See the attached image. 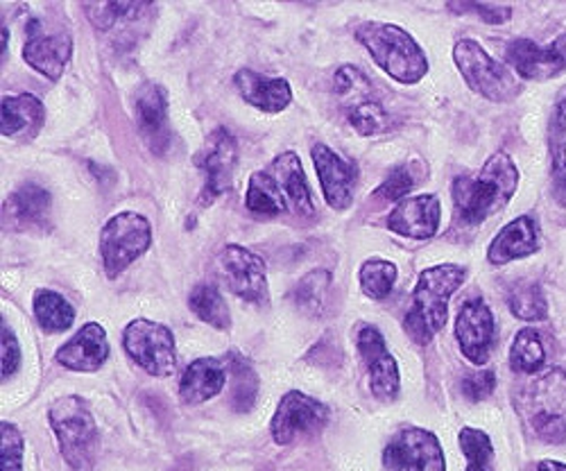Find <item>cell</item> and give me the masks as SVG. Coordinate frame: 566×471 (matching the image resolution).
Masks as SVG:
<instances>
[{
  "label": "cell",
  "instance_id": "6da1fadb",
  "mask_svg": "<svg viewBox=\"0 0 566 471\" xmlns=\"http://www.w3.org/2000/svg\"><path fill=\"white\" fill-rule=\"evenodd\" d=\"M518 186V170L505 153H494L474 177H458L451 196L455 220L462 224H483L507 207Z\"/></svg>",
  "mask_w": 566,
  "mask_h": 471
},
{
  "label": "cell",
  "instance_id": "7a4b0ae2",
  "mask_svg": "<svg viewBox=\"0 0 566 471\" xmlns=\"http://www.w3.org/2000/svg\"><path fill=\"white\" fill-rule=\"evenodd\" d=\"M467 270L453 263L423 270L412 293L403 326L417 345H429L447 324L449 300L464 284Z\"/></svg>",
  "mask_w": 566,
  "mask_h": 471
},
{
  "label": "cell",
  "instance_id": "3957f363",
  "mask_svg": "<svg viewBox=\"0 0 566 471\" xmlns=\"http://www.w3.org/2000/svg\"><path fill=\"white\" fill-rule=\"evenodd\" d=\"M358 41L365 45L371 60L392 80L401 84H417L429 73V57L410 32L395 23L365 21L356 30Z\"/></svg>",
  "mask_w": 566,
  "mask_h": 471
},
{
  "label": "cell",
  "instance_id": "277c9868",
  "mask_svg": "<svg viewBox=\"0 0 566 471\" xmlns=\"http://www.w3.org/2000/svg\"><path fill=\"white\" fill-rule=\"evenodd\" d=\"M51 427L57 436L64 460L75 471H91L101 449V433L82 397H62L49 410Z\"/></svg>",
  "mask_w": 566,
  "mask_h": 471
},
{
  "label": "cell",
  "instance_id": "5b68a950",
  "mask_svg": "<svg viewBox=\"0 0 566 471\" xmlns=\"http://www.w3.org/2000/svg\"><path fill=\"white\" fill-rule=\"evenodd\" d=\"M453 62L469 88L492 103H507L522 91V82L516 80V73L490 57L474 39H462L455 43Z\"/></svg>",
  "mask_w": 566,
  "mask_h": 471
},
{
  "label": "cell",
  "instance_id": "8992f818",
  "mask_svg": "<svg viewBox=\"0 0 566 471\" xmlns=\"http://www.w3.org/2000/svg\"><path fill=\"white\" fill-rule=\"evenodd\" d=\"M153 245V227L148 218L134 211H123L109 218L101 231V257L109 279L123 274L136 259Z\"/></svg>",
  "mask_w": 566,
  "mask_h": 471
},
{
  "label": "cell",
  "instance_id": "52a82bcc",
  "mask_svg": "<svg viewBox=\"0 0 566 471\" xmlns=\"http://www.w3.org/2000/svg\"><path fill=\"white\" fill-rule=\"evenodd\" d=\"M524 415L533 431L559 442L566 438V371L551 369L526 390Z\"/></svg>",
  "mask_w": 566,
  "mask_h": 471
},
{
  "label": "cell",
  "instance_id": "ba28073f",
  "mask_svg": "<svg viewBox=\"0 0 566 471\" xmlns=\"http://www.w3.org/2000/svg\"><path fill=\"white\" fill-rule=\"evenodd\" d=\"M123 347L129 358L153 376H170L177 367L175 336L166 324L153 320H134L123 334Z\"/></svg>",
  "mask_w": 566,
  "mask_h": 471
},
{
  "label": "cell",
  "instance_id": "9c48e42d",
  "mask_svg": "<svg viewBox=\"0 0 566 471\" xmlns=\"http://www.w3.org/2000/svg\"><path fill=\"white\" fill-rule=\"evenodd\" d=\"M28 41L23 45V60L43 77L57 82L73 55L71 32L62 23L34 17L25 25Z\"/></svg>",
  "mask_w": 566,
  "mask_h": 471
},
{
  "label": "cell",
  "instance_id": "30bf717a",
  "mask_svg": "<svg viewBox=\"0 0 566 471\" xmlns=\"http://www.w3.org/2000/svg\"><path fill=\"white\" fill-rule=\"evenodd\" d=\"M336 93L354 129L363 136L390 129V116L374 98L371 82L354 66H343L336 73Z\"/></svg>",
  "mask_w": 566,
  "mask_h": 471
},
{
  "label": "cell",
  "instance_id": "8fae6325",
  "mask_svg": "<svg viewBox=\"0 0 566 471\" xmlns=\"http://www.w3.org/2000/svg\"><path fill=\"white\" fill-rule=\"evenodd\" d=\"M390 471H447L440 440L427 429L399 431L384 451Z\"/></svg>",
  "mask_w": 566,
  "mask_h": 471
},
{
  "label": "cell",
  "instance_id": "7c38bea8",
  "mask_svg": "<svg viewBox=\"0 0 566 471\" xmlns=\"http://www.w3.org/2000/svg\"><path fill=\"white\" fill-rule=\"evenodd\" d=\"M326 421H328V408L322 401L293 390L289 395H283L272 417L270 429H272L274 442L286 447L302 436L322 431Z\"/></svg>",
  "mask_w": 566,
  "mask_h": 471
},
{
  "label": "cell",
  "instance_id": "4fadbf2b",
  "mask_svg": "<svg viewBox=\"0 0 566 471\" xmlns=\"http://www.w3.org/2000/svg\"><path fill=\"white\" fill-rule=\"evenodd\" d=\"M198 168L205 175V188H202V202L211 205L216 198L227 193L233 184L235 164H239V146L229 129L216 127L202 153L196 159Z\"/></svg>",
  "mask_w": 566,
  "mask_h": 471
},
{
  "label": "cell",
  "instance_id": "5bb4252c",
  "mask_svg": "<svg viewBox=\"0 0 566 471\" xmlns=\"http://www.w3.org/2000/svg\"><path fill=\"white\" fill-rule=\"evenodd\" d=\"M507 66L524 80H551L566 71V32L548 45L514 39L505 49Z\"/></svg>",
  "mask_w": 566,
  "mask_h": 471
},
{
  "label": "cell",
  "instance_id": "9a60e30c",
  "mask_svg": "<svg viewBox=\"0 0 566 471\" xmlns=\"http://www.w3.org/2000/svg\"><path fill=\"white\" fill-rule=\"evenodd\" d=\"M358 352L369 374L371 395L381 401H392L399 395L401 379L395 356L388 352L386 338L376 326H363L358 332Z\"/></svg>",
  "mask_w": 566,
  "mask_h": 471
},
{
  "label": "cell",
  "instance_id": "2e32d148",
  "mask_svg": "<svg viewBox=\"0 0 566 471\" xmlns=\"http://www.w3.org/2000/svg\"><path fill=\"white\" fill-rule=\"evenodd\" d=\"M220 268L229 291L245 302L263 304L268 300L265 261L241 245H227L220 254Z\"/></svg>",
  "mask_w": 566,
  "mask_h": 471
},
{
  "label": "cell",
  "instance_id": "e0dca14e",
  "mask_svg": "<svg viewBox=\"0 0 566 471\" xmlns=\"http://www.w3.org/2000/svg\"><path fill=\"white\" fill-rule=\"evenodd\" d=\"M494 315L483 300H469L455 320V338L464 358L485 365L494 345Z\"/></svg>",
  "mask_w": 566,
  "mask_h": 471
},
{
  "label": "cell",
  "instance_id": "ac0fdd59",
  "mask_svg": "<svg viewBox=\"0 0 566 471\" xmlns=\"http://www.w3.org/2000/svg\"><path fill=\"white\" fill-rule=\"evenodd\" d=\"M311 157H313V164L322 184V193L328 207L336 211H345L354 202L358 168L322 144L311 150Z\"/></svg>",
  "mask_w": 566,
  "mask_h": 471
},
{
  "label": "cell",
  "instance_id": "d6986e66",
  "mask_svg": "<svg viewBox=\"0 0 566 471\" xmlns=\"http://www.w3.org/2000/svg\"><path fill=\"white\" fill-rule=\"evenodd\" d=\"M134 114H136L138 134L144 136L148 148L157 155H164L170 146L166 88L155 82H146L136 91Z\"/></svg>",
  "mask_w": 566,
  "mask_h": 471
},
{
  "label": "cell",
  "instance_id": "ffe728a7",
  "mask_svg": "<svg viewBox=\"0 0 566 471\" xmlns=\"http://www.w3.org/2000/svg\"><path fill=\"white\" fill-rule=\"evenodd\" d=\"M442 207L438 196H415L401 200L388 216V229L415 241H429L438 233Z\"/></svg>",
  "mask_w": 566,
  "mask_h": 471
},
{
  "label": "cell",
  "instance_id": "44dd1931",
  "mask_svg": "<svg viewBox=\"0 0 566 471\" xmlns=\"http://www.w3.org/2000/svg\"><path fill=\"white\" fill-rule=\"evenodd\" d=\"M57 363L73 371H96L109 358L107 332L98 322L84 324L80 332L57 349Z\"/></svg>",
  "mask_w": 566,
  "mask_h": 471
},
{
  "label": "cell",
  "instance_id": "7402d4cb",
  "mask_svg": "<svg viewBox=\"0 0 566 471\" xmlns=\"http://www.w3.org/2000/svg\"><path fill=\"white\" fill-rule=\"evenodd\" d=\"M542 248V233L539 224L531 216H522L507 222L496 239L488 248V261L494 265H505L516 259H526L539 252Z\"/></svg>",
  "mask_w": 566,
  "mask_h": 471
},
{
  "label": "cell",
  "instance_id": "603a6c76",
  "mask_svg": "<svg viewBox=\"0 0 566 471\" xmlns=\"http://www.w3.org/2000/svg\"><path fill=\"white\" fill-rule=\"evenodd\" d=\"M233 82H235V88L241 91L245 103L268 114L283 112L293 101L291 84L283 77H265L261 73L243 69L235 73Z\"/></svg>",
  "mask_w": 566,
  "mask_h": 471
},
{
  "label": "cell",
  "instance_id": "cb8c5ba5",
  "mask_svg": "<svg viewBox=\"0 0 566 471\" xmlns=\"http://www.w3.org/2000/svg\"><path fill=\"white\" fill-rule=\"evenodd\" d=\"M227 365L218 358H198L186 367L179 381V397L188 406H198L222 393Z\"/></svg>",
  "mask_w": 566,
  "mask_h": 471
},
{
  "label": "cell",
  "instance_id": "d4e9b609",
  "mask_svg": "<svg viewBox=\"0 0 566 471\" xmlns=\"http://www.w3.org/2000/svg\"><path fill=\"white\" fill-rule=\"evenodd\" d=\"M43 121V103L32 93H17V96L3 98V107H0V132L3 136L28 140L39 134Z\"/></svg>",
  "mask_w": 566,
  "mask_h": 471
},
{
  "label": "cell",
  "instance_id": "484cf974",
  "mask_svg": "<svg viewBox=\"0 0 566 471\" xmlns=\"http://www.w3.org/2000/svg\"><path fill=\"white\" fill-rule=\"evenodd\" d=\"M51 207H53V198L45 188L36 184H23L8 198L6 213L10 216L12 224L21 229H32L49 222Z\"/></svg>",
  "mask_w": 566,
  "mask_h": 471
},
{
  "label": "cell",
  "instance_id": "4316f807",
  "mask_svg": "<svg viewBox=\"0 0 566 471\" xmlns=\"http://www.w3.org/2000/svg\"><path fill=\"white\" fill-rule=\"evenodd\" d=\"M272 175L276 177L279 186L286 193L289 202L295 207L300 216H311L313 213V198H311V188L302 168V161L295 153H283L272 161Z\"/></svg>",
  "mask_w": 566,
  "mask_h": 471
},
{
  "label": "cell",
  "instance_id": "83f0119b",
  "mask_svg": "<svg viewBox=\"0 0 566 471\" xmlns=\"http://www.w3.org/2000/svg\"><path fill=\"white\" fill-rule=\"evenodd\" d=\"M245 205L252 213L259 216H281L289 209V198L283 193L276 177L265 170H256L250 177Z\"/></svg>",
  "mask_w": 566,
  "mask_h": 471
},
{
  "label": "cell",
  "instance_id": "f1b7e54d",
  "mask_svg": "<svg viewBox=\"0 0 566 471\" xmlns=\"http://www.w3.org/2000/svg\"><path fill=\"white\" fill-rule=\"evenodd\" d=\"M32 308H34L36 322L41 324L43 332L49 334L66 332V328H71L75 322L73 306L55 291H36Z\"/></svg>",
  "mask_w": 566,
  "mask_h": 471
},
{
  "label": "cell",
  "instance_id": "f546056e",
  "mask_svg": "<svg viewBox=\"0 0 566 471\" xmlns=\"http://www.w3.org/2000/svg\"><path fill=\"white\" fill-rule=\"evenodd\" d=\"M188 304H191V311L207 324H211L213 328H224L231 326V315H229V306L222 297V293L213 286V284H198L188 297Z\"/></svg>",
  "mask_w": 566,
  "mask_h": 471
},
{
  "label": "cell",
  "instance_id": "4dcf8cb0",
  "mask_svg": "<svg viewBox=\"0 0 566 471\" xmlns=\"http://www.w3.org/2000/svg\"><path fill=\"white\" fill-rule=\"evenodd\" d=\"M546 360V352L542 345L539 334L535 328H522V332L516 334L512 349H510V365L514 371H522V374H535L542 369Z\"/></svg>",
  "mask_w": 566,
  "mask_h": 471
},
{
  "label": "cell",
  "instance_id": "1f68e13d",
  "mask_svg": "<svg viewBox=\"0 0 566 471\" xmlns=\"http://www.w3.org/2000/svg\"><path fill=\"white\" fill-rule=\"evenodd\" d=\"M510 311L514 317L526 320V322H539L548 317V304L544 297V291L535 281H524V284H516L507 297Z\"/></svg>",
  "mask_w": 566,
  "mask_h": 471
},
{
  "label": "cell",
  "instance_id": "d6a6232c",
  "mask_svg": "<svg viewBox=\"0 0 566 471\" xmlns=\"http://www.w3.org/2000/svg\"><path fill=\"white\" fill-rule=\"evenodd\" d=\"M397 265L384 259H369L360 265V289L371 300H384L397 284Z\"/></svg>",
  "mask_w": 566,
  "mask_h": 471
},
{
  "label": "cell",
  "instance_id": "836d02e7",
  "mask_svg": "<svg viewBox=\"0 0 566 471\" xmlns=\"http://www.w3.org/2000/svg\"><path fill=\"white\" fill-rule=\"evenodd\" d=\"M328 286H332V274H328L326 270L308 272L293 293L297 308H302L308 315H319L324 308Z\"/></svg>",
  "mask_w": 566,
  "mask_h": 471
},
{
  "label": "cell",
  "instance_id": "e575fe53",
  "mask_svg": "<svg viewBox=\"0 0 566 471\" xmlns=\"http://www.w3.org/2000/svg\"><path fill=\"white\" fill-rule=\"evenodd\" d=\"M460 449L467 458V471H494V447L488 433L471 427L462 429Z\"/></svg>",
  "mask_w": 566,
  "mask_h": 471
},
{
  "label": "cell",
  "instance_id": "d590c367",
  "mask_svg": "<svg viewBox=\"0 0 566 471\" xmlns=\"http://www.w3.org/2000/svg\"><path fill=\"white\" fill-rule=\"evenodd\" d=\"M231 374H233V390H231L233 408L245 412L254 406V399H256V393H259V379H256L254 369L241 358L233 363Z\"/></svg>",
  "mask_w": 566,
  "mask_h": 471
},
{
  "label": "cell",
  "instance_id": "8d00e7d4",
  "mask_svg": "<svg viewBox=\"0 0 566 471\" xmlns=\"http://www.w3.org/2000/svg\"><path fill=\"white\" fill-rule=\"evenodd\" d=\"M146 3H103V6H86V14L98 30H109L118 21H125L129 17H138L146 12Z\"/></svg>",
  "mask_w": 566,
  "mask_h": 471
},
{
  "label": "cell",
  "instance_id": "74e56055",
  "mask_svg": "<svg viewBox=\"0 0 566 471\" xmlns=\"http://www.w3.org/2000/svg\"><path fill=\"white\" fill-rule=\"evenodd\" d=\"M23 436L14 423H0V464H3V471H23Z\"/></svg>",
  "mask_w": 566,
  "mask_h": 471
},
{
  "label": "cell",
  "instance_id": "f35d334b",
  "mask_svg": "<svg viewBox=\"0 0 566 471\" xmlns=\"http://www.w3.org/2000/svg\"><path fill=\"white\" fill-rule=\"evenodd\" d=\"M417 186V177L410 166H397L390 170V175L384 179V184L376 188L374 198H381L388 202H401L406 196Z\"/></svg>",
  "mask_w": 566,
  "mask_h": 471
},
{
  "label": "cell",
  "instance_id": "ab89813d",
  "mask_svg": "<svg viewBox=\"0 0 566 471\" xmlns=\"http://www.w3.org/2000/svg\"><path fill=\"white\" fill-rule=\"evenodd\" d=\"M553 200L566 209V148L559 138H553Z\"/></svg>",
  "mask_w": 566,
  "mask_h": 471
},
{
  "label": "cell",
  "instance_id": "60d3db41",
  "mask_svg": "<svg viewBox=\"0 0 566 471\" xmlns=\"http://www.w3.org/2000/svg\"><path fill=\"white\" fill-rule=\"evenodd\" d=\"M494 388H496V376L490 369L469 374L467 379H462V395L469 401H483V399H488L494 393Z\"/></svg>",
  "mask_w": 566,
  "mask_h": 471
},
{
  "label": "cell",
  "instance_id": "b9f144b4",
  "mask_svg": "<svg viewBox=\"0 0 566 471\" xmlns=\"http://www.w3.org/2000/svg\"><path fill=\"white\" fill-rule=\"evenodd\" d=\"M0 365H3V379H10V376L19 369L21 365V347L14 336L8 322H3V343H0Z\"/></svg>",
  "mask_w": 566,
  "mask_h": 471
},
{
  "label": "cell",
  "instance_id": "7bdbcfd3",
  "mask_svg": "<svg viewBox=\"0 0 566 471\" xmlns=\"http://www.w3.org/2000/svg\"><path fill=\"white\" fill-rule=\"evenodd\" d=\"M449 10L460 12V14L474 12L476 17H481L490 25H501V23H505L512 17V8H505V6H479V3H462V6H458V3H451Z\"/></svg>",
  "mask_w": 566,
  "mask_h": 471
},
{
  "label": "cell",
  "instance_id": "ee69618b",
  "mask_svg": "<svg viewBox=\"0 0 566 471\" xmlns=\"http://www.w3.org/2000/svg\"><path fill=\"white\" fill-rule=\"evenodd\" d=\"M566 134V91L557 98L555 103V114H553V136Z\"/></svg>",
  "mask_w": 566,
  "mask_h": 471
},
{
  "label": "cell",
  "instance_id": "f6af8a7d",
  "mask_svg": "<svg viewBox=\"0 0 566 471\" xmlns=\"http://www.w3.org/2000/svg\"><path fill=\"white\" fill-rule=\"evenodd\" d=\"M535 471H566V464L555 462V460H542Z\"/></svg>",
  "mask_w": 566,
  "mask_h": 471
},
{
  "label": "cell",
  "instance_id": "bcb514c9",
  "mask_svg": "<svg viewBox=\"0 0 566 471\" xmlns=\"http://www.w3.org/2000/svg\"><path fill=\"white\" fill-rule=\"evenodd\" d=\"M8 57V28L3 25V60Z\"/></svg>",
  "mask_w": 566,
  "mask_h": 471
}]
</instances>
